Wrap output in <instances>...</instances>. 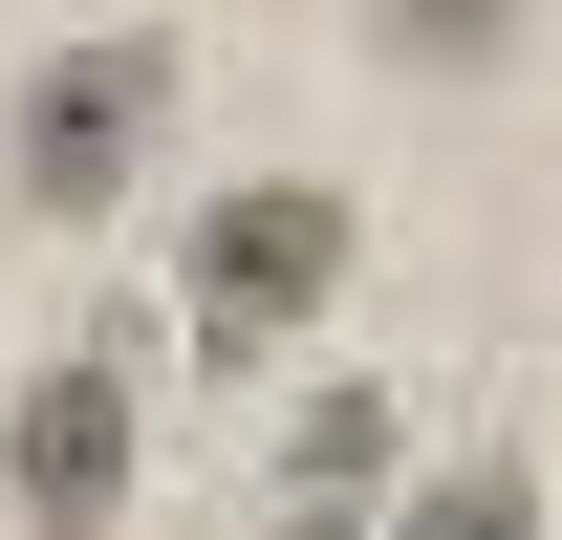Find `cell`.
<instances>
[{
  "label": "cell",
  "mask_w": 562,
  "mask_h": 540,
  "mask_svg": "<svg viewBox=\"0 0 562 540\" xmlns=\"http://www.w3.org/2000/svg\"><path fill=\"white\" fill-rule=\"evenodd\" d=\"M325 281H347V195H303V173L216 195V238H195V325H216V346H281Z\"/></svg>",
  "instance_id": "obj_1"
},
{
  "label": "cell",
  "mask_w": 562,
  "mask_h": 540,
  "mask_svg": "<svg viewBox=\"0 0 562 540\" xmlns=\"http://www.w3.org/2000/svg\"><path fill=\"white\" fill-rule=\"evenodd\" d=\"M0 497H22V519H109V497H131V390H109V346H66V368L22 390Z\"/></svg>",
  "instance_id": "obj_2"
},
{
  "label": "cell",
  "mask_w": 562,
  "mask_h": 540,
  "mask_svg": "<svg viewBox=\"0 0 562 540\" xmlns=\"http://www.w3.org/2000/svg\"><path fill=\"white\" fill-rule=\"evenodd\" d=\"M131 131H151V44L44 66V87H22V195H44V216H87L109 173H131Z\"/></svg>",
  "instance_id": "obj_3"
},
{
  "label": "cell",
  "mask_w": 562,
  "mask_h": 540,
  "mask_svg": "<svg viewBox=\"0 0 562 540\" xmlns=\"http://www.w3.org/2000/svg\"><path fill=\"white\" fill-rule=\"evenodd\" d=\"M390 44H432V66H476V44H497V0H390Z\"/></svg>",
  "instance_id": "obj_4"
}]
</instances>
